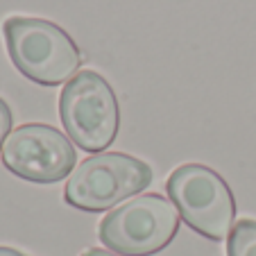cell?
<instances>
[{"mask_svg":"<svg viewBox=\"0 0 256 256\" xmlns=\"http://www.w3.org/2000/svg\"><path fill=\"white\" fill-rule=\"evenodd\" d=\"M2 32L12 64L20 75L41 86H57L72 80V72L82 66L80 46L52 20L10 16L2 23Z\"/></svg>","mask_w":256,"mask_h":256,"instance_id":"6da1fadb","label":"cell"},{"mask_svg":"<svg viewBox=\"0 0 256 256\" xmlns=\"http://www.w3.org/2000/svg\"><path fill=\"white\" fill-rule=\"evenodd\" d=\"M170 202L193 232L208 240H224L234 229L236 200L232 188L213 168L184 164L166 182Z\"/></svg>","mask_w":256,"mask_h":256,"instance_id":"7a4b0ae2","label":"cell"},{"mask_svg":"<svg viewBox=\"0 0 256 256\" xmlns=\"http://www.w3.org/2000/svg\"><path fill=\"white\" fill-rule=\"evenodd\" d=\"M179 213L170 200L145 193L127 200L102 218L98 236L104 247L120 256H152L177 236Z\"/></svg>","mask_w":256,"mask_h":256,"instance_id":"3957f363","label":"cell"},{"mask_svg":"<svg viewBox=\"0 0 256 256\" xmlns=\"http://www.w3.org/2000/svg\"><path fill=\"white\" fill-rule=\"evenodd\" d=\"M59 116L72 143L98 154L116 140L120 127L118 98L96 70H82L68 80L59 96Z\"/></svg>","mask_w":256,"mask_h":256,"instance_id":"277c9868","label":"cell"},{"mask_svg":"<svg viewBox=\"0 0 256 256\" xmlns=\"http://www.w3.org/2000/svg\"><path fill=\"white\" fill-rule=\"evenodd\" d=\"M152 184V168L125 152H100L72 170L64 200L80 211L100 213Z\"/></svg>","mask_w":256,"mask_h":256,"instance_id":"5b68a950","label":"cell"},{"mask_svg":"<svg viewBox=\"0 0 256 256\" xmlns=\"http://www.w3.org/2000/svg\"><path fill=\"white\" fill-rule=\"evenodd\" d=\"M2 164L16 177L32 184H57L75 170L78 152L70 138L52 125L28 122L7 136Z\"/></svg>","mask_w":256,"mask_h":256,"instance_id":"8992f818","label":"cell"},{"mask_svg":"<svg viewBox=\"0 0 256 256\" xmlns=\"http://www.w3.org/2000/svg\"><path fill=\"white\" fill-rule=\"evenodd\" d=\"M227 256H256V220H238L227 238Z\"/></svg>","mask_w":256,"mask_h":256,"instance_id":"52a82bcc","label":"cell"},{"mask_svg":"<svg viewBox=\"0 0 256 256\" xmlns=\"http://www.w3.org/2000/svg\"><path fill=\"white\" fill-rule=\"evenodd\" d=\"M12 122H14V116H12V109L2 98H0V152H2V145H5V138L10 136Z\"/></svg>","mask_w":256,"mask_h":256,"instance_id":"ba28073f","label":"cell"},{"mask_svg":"<svg viewBox=\"0 0 256 256\" xmlns=\"http://www.w3.org/2000/svg\"><path fill=\"white\" fill-rule=\"evenodd\" d=\"M82 256H120V254H114V252H109V250H100V247H91V250H86Z\"/></svg>","mask_w":256,"mask_h":256,"instance_id":"9c48e42d","label":"cell"},{"mask_svg":"<svg viewBox=\"0 0 256 256\" xmlns=\"http://www.w3.org/2000/svg\"><path fill=\"white\" fill-rule=\"evenodd\" d=\"M0 256H25V254L18 252V250H14V247H2L0 245Z\"/></svg>","mask_w":256,"mask_h":256,"instance_id":"30bf717a","label":"cell"}]
</instances>
